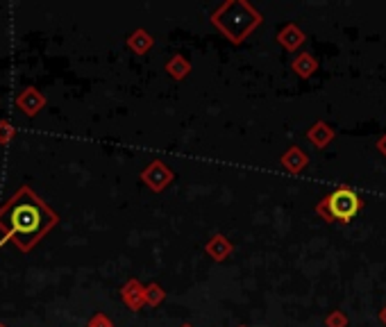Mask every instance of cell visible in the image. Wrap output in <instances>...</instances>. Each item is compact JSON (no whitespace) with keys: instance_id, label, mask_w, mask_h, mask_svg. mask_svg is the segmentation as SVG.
<instances>
[{"instance_id":"1","label":"cell","mask_w":386,"mask_h":327,"mask_svg":"<svg viewBox=\"0 0 386 327\" xmlns=\"http://www.w3.org/2000/svg\"><path fill=\"white\" fill-rule=\"evenodd\" d=\"M359 195L350 189H339L332 195H327L323 207H320V212H323L327 218L332 221H350L352 216L359 212Z\"/></svg>"},{"instance_id":"2","label":"cell","mask_w":386,"mask_h":327,"mask_svg":"<svg viewBox=\"0 0 386 327\" xmlns=\"http://www.w3.org/2000/svg\"><path fill=\"white\" fill-rule=\"evenodd\" d=\"M12 223L16 232H35L39 227V212L32 205H23L12 214Z\"/></svg>"}]
</instances>
